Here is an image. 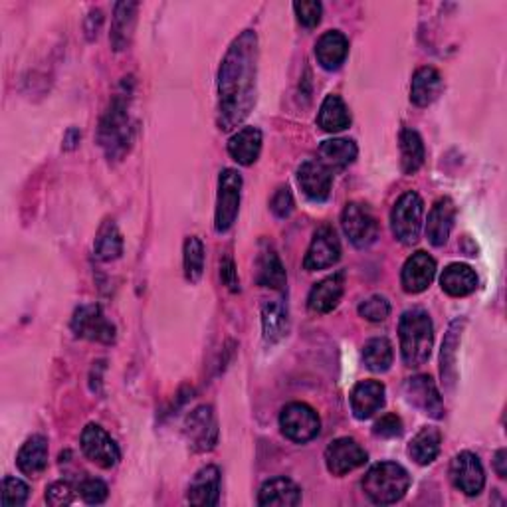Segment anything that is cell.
I'll return each mask as SVG.
<instances>
[{
    "mask_svg": "<svg viewBox=\"0 0 507 507\" xmlns=\"http://www.w3.org/2000/svg\"><path fill=\"white\" fill-rule=\"evenodd\" d=\"M262 151V132L258 127H244L238 133H234L228 141V153L230 157L244 164V167H250L260 157Z\"/></svg>",
    "mask_w": 507,
    "mask_h": 507,
    "instance_id": "obj_25",
    "label": "cell"
},
{
    "mask_svg": "<svg viewBox=\"0 0 507 507\" xmlns=\"http://www.w3.org/2000/svg\"><path fill=\"white\" fill-rule=\"evenodd\" d=\"M357 153H359V149L355 145V141H351V139H327L320 147L322 163L327 164L329 169L347 167V164H351L357 159Z\"/></svg>",
    "mask_w": 507,
    "mask_h": 507,
    "instance_id": "obj_34",
    "label": "cell"
},
{
    "mask_svg": "<svg viewBox=\"0 0 507 507\" xmlns=\"http://www.w3.org/2000/svg\"><path fill=\"white\" fill-rule=\"evenodd\" d=\"M454 217H456V206L450 198L436 200V205L432 206L427 222V236L432 246L440 248L448 242L450 232L454 228Z\"/></svg>",
    "mask_w": 507,
    "mask_h": 507,
    "instance_id": "obj_23",
    "label": "cell"
},
{
    "mask_svg": "<svg viewBox=\"0 0 507 507\" xmlns=\"http://www.w3.org/2000/svg\"><path fill=\"white\" fill-rule=\"evenodd\" d=\"M205 274V246L196 236H191L185 242V278L196 284Z\"/></svg>",
    "mask_w": 507,
    "mask_h": 507,
    "instance_id": "obj_38",
    "label": "cell"
},
{
    "mask_svg": "<svg viewBox=\"0 0 507 507\" xmlns=\"http://www.w3.org/2000/svg\"><path fill=\"white\" fill-rule=\"evenodd\" d=\"M373 432L375 436H379V438H398V436L403 434V420L396 415H385L383 418L375 422Z\"/></svg>",
    "mask_w": 507,
    "mask_h": 507,
    "instance_id": "obj_43",
    "label": "cell"
},
{
    "mask_svg": "<svg viewBox=\"0 0 507 507\" xmlns=\"http://www.w3.org/2000/svg\"><path fill=\"white\" fill-rule=\"evenodd\" d=\"M422 218H424V203L422 198L415 193L408 191L396 200L391 212V227L395 238L400 244H415L420 238L422 230Z\"/></svg>",
    "mask_w": 507,
    "mask_h": 507,
    "instance_id": "obj_5",
    "label": "cell"
},
{
    "mask_svg": "<svg viewBox=\"0 0 507 507\" xmlns=\"http://www.w3.org/2000/svg\"><path fill=\"white\" fill-rule=\"evenodd\" d=\"M293 10H296L298 20L305 28H313L322 22V15H323V6L317 0H301V3L293 5Z\"/></svg>",
    "mask_w": 507,
    "mask_h": 507,
    "instance_id": "obj_41",
    "label": "cell"
},
{
    "mask_svg": "<svg viewBox=\"0 0 507 507\" xmlns=\"http://www.w3.org/2000/svg\"><path fill=\"white\" fill-rule=\"evenodd\" d=\"M410 488L408 471L395 462H381L373 466L363 478V490L376 505H391L405 498Z\"/></svg>",
    "mask_w": 507,
    "mask_h": 507,
    "instance_id": "obj_4",
    "label": "cell"
},
{
    "mask_svg": "<svg viewBox=\"0 0 507 507\" xmlns=\"http://www.w3.org/2000/svg\"><path fill=\"white\" fill-rule=\"evenodd\" d=\"M359 315L373 323L385 322L391 315V303H388L385 296H371L359 305Z\"/></svg>",
    "mask_w": 507,
    "mask_h": 507,
    "instance_id": "obj_40",
    "label": "cell"
},
{
    "mask_svg": "<svg viewBox=\"0 0 507 507\" xmlns=\"http://www.w3.org/2000/svg\"><path fill=\"white\" fill-rule=\"evenodd\" d=\"M367 464V452L353 438H337L327 446L325 466L333 476H345L349 471Z\"/></svg>",
    "mask_w": 507,
    "mask_h": 507,
    "instance_id": "obj_14",
    "label": "cell"
},
{
    "mask_svg": "<svg viewBox=\"0 0 507 507\" xmlns=\"http://www.w3.org/2000/svg\"><path fill=\"white\" fill-rule=\"evenodd\" d=\"M137 3H117L113 13V25L110 40L115 52L125 50L133 38L135 22H137Z\"/></svg>",
    "mask_w": 507,
    "mask_h": 507,
    "instance_id": "obj_28",
    "label": "cell"
},
{
    "mask_svg": "<svg viewBox=\"0 0 507 507\" xmlns=\"http://www.w3.org/2000/svg\"><path fill=\"white\" fill-rule=\"evenodd\" d=\"M101 25H103V15H101V10H91L90 16L86 18V37L88 40H96L98 38V34L101 30Z\"/></svg>",
    "mask_w": 507,
    "mask_h": 507,
    "instance_id": "obj_47",
    "label": "cell"
},
{
    "mask_svg": "<svg viewBox=\"0 0 507 507\" xmlns=\"http://www.w3.org/2000/svg\"><path fill=\"white\" fill-rule=\"evenodd\" d=\"M395 359L393 345L386 337H375L367 341V345L363 349V361L367 364V369L373 373H386L391 369Z\"/></svg>",
    "mask_w": 507,
    "mask_h": 507,
    "instance_id": "obj_37",
    "label": "cell"
},
{
    "mask_svg": "<svg viewBox=\"0 0 507 507\" xmlns=\"http://www.w3.org/2000/svg\"><path fill=\"white\" fill-rule=\"evenodd\" d=\"M290 320H288V310L284 303L280 301H266L262 308V329H264V339L266 343H278L280 339H284L288 333Z\"/></svg>",
    "mask_w": 507,
    "mask_h": 507,
    "instance_id": "obj_33",
    "label": "cell"
},
{
    "mask_svg": "<svg viewBox=\"0 0 507 507\" xmlns=\"http://www.w3.org/2000/svg\"><path fill=\"white\" fill-rule=\"evenodd\" d=\"M317 125L327 133H339L347 129L351 125V113L345 101L335 96V93L327 96L320 108V115H317Z\"/></svg>",
    "mask_w": 507,
    "mask_h": 507,
    "instance_id": "obj_31",
    "label": "cell"
},
{
    "mask_svg": "<svg viewBox=\"0 0 507 507\" xmlns=\"http://www.w3.org/2000/svg\"><path fill=\"white\" fill-rule=\"evenodd\" d=\"M242 195V176L234 169H224L218 179V196H217V232H228L240 210Z\"/></svg>",
    "mask_w": 507,
    "mask_h": 507,
    "instance_id": "obj_6",
    "label": "cell"
},
{
    "mask_svg": "<svg viewBox=\"0 0 507 507\" xmlns=\"http://www.w3.org/2000/svg\"><path fill=\"white\" fill-rule=\"evenodd\" d=\"M81 450H84L88 459H91L93 464L103 470L113 468L120 462L121 456L115 440L100 424H88L84 432H81Z\"/></svg>",
    "mask_w": 507,
    "mask_h": 507,
    "instance_id": "obj_12",
    "label": "cell"
},
{
    "mask_svg": "<svg viewBox=\"0 0 507 507\" xmlns=\"http://www.w3.org/2000/svg\"><path fill=\"white\" fill-rule=\"evenodd\" d=\"M133 81L132 78H125L121 90L115 93L110 110L105 111L100 123L98 141L105 155L111 161H121L129 149H132L135 137V121L132 117V96H133Z\"/></svg>",
    "mask_w": 507,
    "mask_h": 507,
    "instance_id": "obj_2",
    "label": "cell"
},
{
    "mask_svg": "<svg viewBox=\"0 0 507 507\" xmlns=\"http://www.w3.org/2000/svg\"><path fill=\"white\" fill-rule=\"evenodd\" d=\"M186 500L193 505H217L220 500V470L217 466L198 470L188 486Z\"/></svg>",
    "mask_w": 507,
    "mask_h": 507,
    "instance_id": "obj_21",
    "label": "cell"
},
{
    "mask_svg": "<svg viewBox=\"0 0 507 507\" xmlns=\"http://www.w3.org/2000/svg\"><path fill=\"white\" fill-rule=\"evenodd\" d=\"M79 495L81 500L90 505H100L105 500H108V486L101 480L96 478H90L86 481H81L79 486Z\"/></svg>",
    "mask_w": 507,
    "mask_h": 507,
    "instance_id": "obj_42",
    "label": "cell"
},
{
    "mask_svg": "<svg viewBox=\"0 0 507 507\" xmlns=\"http://www.w3.org/2000/svg\"><path fill=\"white\" fill-rule=\"evenodd\" d=\"M440 444H442V434L438 428L434 427H427L422 428L415 438L410 440L408 446V456L415 459L417 464L420 466H428L432 464L436 458L440 454Z\"/></svg>",
    "mask_w": 507,
    "mask_h": 507,
    "instance_id": "obj_32",
    "label": "cell"
},
{
    "mask_svg": "<svg viewBox=\"0 0 507 507\" xmlns=\"http://www.w3.org/2000/svg\"><path fill=\"white\" fill-rule=\"evenodd\" d=\"M462 327H464V320H456L450 327H448V333L442 343L440 373H442V383L448 391H452L456 383V353L459 345V337H462Z\"/></svg>",
    "mask_w": 507,
    "mask_h": 507,
    "instance_id": "obj_30",
    "label": "cell"
},
{
    "mask_svg": "<svg viewBox=\"0 0 507 507\" xmlns=\"http://www.w3.org/2000/svg\"><path fill=\"white\" fill-rule=\"evenodd\" d=\"M385 407V385L379 381H361L351 393V410L355 418L367 420Z\"/></svg>",
    "mask_w": 507,
    "mask_h": 507,
    "instance_id": "obj_20",
    "label": "cell"
},
{
    "mask_svg": "<svg viewBox=\"0 0 507 507\" xmlns=\"http://www.w3.org/2000/svg\"><path fill=\"white\" fill-rule=\"evenodd\" d=\"M341 258V242L337 238V232L332 227H322L317 228L313 234V240L305 254L303 268L315 272V269H325L332 268L339 262Z\"/></svg>",
    "mask_w": 507,
    "mask_h": 507,
    "instance_id": "obj_13",
    "label": "cell"
},
{
    "mask_svg": "<svg viewBox=\"0 0 507 507\" xmlns=\"http://www.w3.org/2000/svg\"><path fill=\"white\" fill-rule=\"evenodd\" d=\"M74 500V490L68 481H56L52 486L46 490V502L52 507H62L72 503Z\"/></svg>",
    "mask_w": 507,
    "mask_h": 507,
    "instance_id": "obj_44",
    "label": "cell"
},
{
    "mask_svg": "<svg viewBox=\"0 0 507 507\" xmlns=\"http://www.w3.org/2000/svg\"><path fill=\"white\" fill-rule=\"evenodd\" d=\"M258 37L244 30L234 38L218 72V125L222 132L240 127L256 103Z\"/></svg>",
    "mask_w": 507,
    "mask_h": 507,
    "instance_id": "obj_1",
    "label": "cell"
},
{
    "mask_svg": "<svg viewBox=\"0 0 507 507\" xmlns=\"http://www.w3.org/2000/svg\"><path fill=\"white\" fill-rule=\"evenodd\" d=\"M298 183L301 186L303 195L313 203H323L332 193L333 174L332 169L322 161H305L298 169Z\"/></svg>",
    "mask_w": 507,
    "mask_h": 507,
    "instance_id": "obj_16",
    "label": "cell"
},
{
    "mask_svg": "<svg viewBox=\"0 0 507 507\" xmlns=\"http://www.w3.org/2000/svg\"><path fill=\"white\" fill-rule=\"evenodd\" d=\"M79 132L78 129H69V132L66 133V139H64V149H74L78 143H79Z\"/></svg>",
    "mask_w": 507,
    "mask_h": 507,
    "instance_id": "obj_49",
    "label": "cell"
},
{
    "mask_svg": "<svg viewBox=\"0 0 507 507\" xmlns=\"http://www.w3.org/2000/svg\"><path fill=\"white\" fill-rule=\"evenodd\" d=\"M400 333V353L407 367H420V364L430 359L434 345V325L430 315L420 310L412 308L403 313L398 323Z\"/></svg>",
    "mask_w": 507,
    "mask_h": 507,
    "instance_id": "obj_3",
    "label": "cell"
},
{
    "mask_svg": "<svg viewBox=\"0 0 507 507\" xmlns=\"http://www.w3.org/2000/svg\"><path fill=\"white\" fill-rule=\"evenodd\" d=\"M185 436L195 452H208L218 442V424L212 407H198L185 422Z\"/></svg>",
    "mask_w": 507,
    "mask_h": 507,
    "instance_id": "obj_10",
    "label": "cell"
},
{
    "mask_svg": "<svg viewBox=\"0 0 507 507\" xmlns=\"http://www.w3.org/2000/svg\"><path fill=\"white\" fill-rule=\"evenodd\" d=\"M341 227H343L347 238L355 248H369L379 238V222H376L371 208L359 203H351L341 215Z\"/></svg>",
    "mask_w": 507,
    "mask_h": 507,
    "instance_id": "obj_8",
    "label": "cell"
},
{
    "mask_svg": "<svg viewBox=\"0 0 507 507\" xmlns=\"http://www.w3.org/2000/svg\"><path fill=\"white\" fill-rule=\"evenodd\" d=\"M260 505H276V507H296L301 503V490L296 481L288 478H274L266 481L260 495H258Z\"/></svg>",
    "mask_w": 507,
    "mask_h": 507,
    "instance_id": "obj_26",
    "label": "cell"
},
{
    "mask_svg": "<svg viewBox=\"0 0 507 507\" xmlns=\"http://www.w3.org/2000/svg\"><path fill=\"white\" fill-rule=\"evenodd\" d=\"M269 208H272L278 218H288L293 212V196L288 186H280L276 195L269 200Z\"/></svg>",
    "mask_w": 507,
    "mask_h": 507,
    "instance_id": "obj_45",
    "label": "cell"
},
{
    "mask_svg": "<svg viewBox=\"0 0 507 507\" xmlns=\"http://www.w3.org/2000/svg\"><path fill=\"white\" fill-rule=\"evenodd\" d=\"M72 332L76 337L98 341V343H113L117 333L115 325L105 317L100 305H81L72 317Z\"/></svg>",
    "mask_w": 507,
    "mask_h": 507,
    "instance_id": "obj_9",
    "label": "cell"
},
{
    "mask_svg": "<svg viewBox=\"0 0 507 507\" xmlns=\"http://www.w3.org/2000/svg\"><path fill=\"white\" fill-rule=\"evenodd\" d=\"M424 163V143L415 129H403L400 133V167L405 174H415Z\"/></svg>",
    "mask_w": 507,
    "mask_h": 507,
    "instance_id": "obj_36",
    "label": "cell"
},
{
    "mask_svg": "<svg viewBox=\"0 0 507 507\" xmlns=\"http://www.w3.org/2000/svg\"><path fill=\"white\" fill-rule=\"evenodd\" d=\"M493 468H495V471H498L500 478L507 476V452L505 450H498V454H495Z\"/></svg>",
    "mask_w": 507,
    "mask_h": 507,
    "instance_id": "obj_48",
    "label": "cell"
},
{
    "mask_svg": "<svg viewBox=\"0 0 507 507\" xmlns=\"http://www.w3.org/2000/svg\"><path fill=\"white\" fill-rule=\"evenodd\" d=\"M280 428L291 442L305 444L320 434L322 422L312 407L303 403H291L281 410Z\"/></svg>",
    "mask_w": 507,
    "mask_h": 507,
    "instance_id": "obj_7",
    "label": "cell"
},
{
    "mask_svg": "<svg viewBox=\"0 0 507 507\" xmlns=\"http://www.w3.org/2000/svg\"><path fill=\"white\" fill-rule=\"evenodd\" d=\"M345 291V274L337 272L333 276H329L322 280L320 284H315L313 290L310 291L308 298V308L313 313H329L333 312L341 298H343Z\"/></svg>",
    "mask_w": 507,
    "mask_h": 507,
    "instance_id": "obj_19",
    "label": "cell"
},
{
    "mask_svg": "<svg viewBox=\"0 0 507 507\" xmlns=\"http://www.w3.org/2000/svg\"><path fill=\"white\" fill-rule=\"evenodd\" d=\"M220 278L224 281V286H227L230 291H234V293L240 291L238 272H236V266L230 256H224L220 260Z\"/></svg>",
    "mask_w": 507,
    "mask_h": 507,
    "instance_id": "obj_46",
    "label": "cell"
},
{
    "mask_svg": "<svg viewBox=\"0 0 507 507\" xmlns=\"http://www.w3.org/2000/svg\"><path fill=\"white\" fill-rule=\"evenodd\" d=\"M347 54H349V40L345 38V34H341L339 30L325 32L315 44L317 62H320L322 68L327 69V72H335V69L343 66L347 60Z\"/></svg>",
    "mask_w": 507,
    "mask_h": 507,
    "instance_id": "obj_22",
    "label": "cell"
},
{
    "mask_svg": "<svg viewBox=\"0 0 507 507\" xmlns=\"http://www.w3.org/2000/svg\"><path fill=\"white\" fill-rule=\"evenodd\" d=\"M256 268H258V276H256L258 284L278 291L286 290V284H288L286 268L281 264L276 248L269 242H262L260 254H258V260H256Z\"/></svg>",
    "mask_w": 507,
    "mask_h": 507,
    "instance_id": "obj_18",
    "label": "cell"
},
{
    "mask_svg": "<svg viewBox=\"0 0 507 507\" xmlns=\"http://www.w3.org/2000/svg\"><path fill=\"white\" fill-rule=\"evenodd\" d=\"M436 276V262L427 252L412 254L403 266L400 281L407 293H422L427 290Z\"/></svg>",
    "mask_w": 507,
    "mask_h": 507,
    "instance_id": "obj_17",
    "label": "cell"
},
{
    "mask_svg": "<svg viewBox=\"0 0 507 507\" xmlns=\"http://www.w3.org/2000/svg\"><path fill=\"white\" fill-rule=\"evenodd\" d=\"M442 76L438 74V69H434L430 66H424L417 69V74L412 76L410 84V101L418 105V108H428L430 103L438 100L442 93Z\"/></svg>",
    "mask_w": 507,
    "mask_h": 507,
    "instance_id": "obj_24",
    "label": "cell"
},
{
    "mask_svg": "<svg viewBox=\"0 0 507 507\" xmlns=\"http://www.w3.org/2000/svg\"><path fill=\"white\" fill-rule=\"evenodd\" d=\"M450 480L466 495H478L486 486V471L476 454L459 452L450 464Z\"/></svg>",
    "mask_w": 507,
    "mask_h": 507,
    "instance_id": "obj_15",
    "label": "cell"
},
{
    "mask_svg": "<svg viewBox=\"0 0 507 507\" xmlns=\"http://www.w3.org/2000/svg\"><path fill=\"white\" fill-rule=\"evenodd\" d=\"M403 391L408 405L418 408L422 415L436 420L444 417V400L438 393V388H436L432 376L428 375L410 376V379L405 383Z\"/></svg>",
    "mask_w": 507,
    "mask_h": 507,
    "instance_id": "obj_11",
    "label": "cell"
},
{
    "mask_svg": "<svg viewBox=\"0 0 507 507\" xmlns=\"http://www.w3.org/2000/svg\"><path fill=\"white\" fill-rule=\"evenodd\" d=\"M442 290L452 298L470 296L478 288V276L466 264H450L440 276Z\"/></svg>",
    "mask_w": 507,
    "mask_h": 507,
    "instance_id": "obj_29",
    "label": "cell"
},
{
    "mask_svg": "<svg viewBox=\"0 0 507 507\" xmlns=\"http://www.w3.org/2000/svg\"><path fill=\"white\" fill-rule=\"evenodd\" d=\"M16 464L22 474H26L30 478L42 474L46 466H48V440L40 434L30 436V438L25 442V446L20 448V452L16 456Z\"/></svg>",
    "mask_w": 507,
    "mask_h": 507,
    "instance_id": "obj_27",
    "label": "cell"
},
{
    "mask_svg": "<svg viewBox=\"0 0 507 507\" xmlns=\"http://www.w3.org/2000/svg\"><path fill=\"white\" fill-rule=\"evenodd\" d=\"M96 256L101 262L117 260L123 254V236L113 220H105L96 236Z\"/></svg>",
    "mask_w": 507,
    "mask_h": 507,
    "instance_id": "obj_35",
    "label": "cell"
},
{
    "mask_svg": "<svg viewBox=\"0 0 507 507\" xmlns=\"http://www.w3.org/2000/svg\"><path fill=\"white\" fill-rule=\"evenodd\" d=\"M28 495H30V488L25 481L18 478H13V476H6L3 481V495H0V503H3L5 507L25 505Z\"/></svg>",
    "mask_w": 507,
    "mask_h": 507,
    "instance_id": "obj_39",
    "label": "cell"
}]
</instances>
